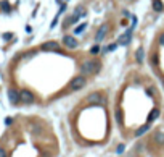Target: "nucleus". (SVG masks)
<instances>
[{
	"mask_svg": "<svg viewBox=\"0 0 164 157\" xmlns=\"http://www.w3.org/2000/svg\"><path fill=\"white\" fill-rule=\"evenodd\" d=\"M101 68V63L100 60L96 58H90V60H85L82 65H81V73L82 76H87V75H95V73H98Z\"/></svg>",
	"mask_w": 164,
	"mask_h": 157,
	"instance_id": "obj_1",
	"label": "nucleus"
},
{
	"mask_svg": "<svg viewBox=\"0 0 164 157\" xmlns=\"http://www.w3.org/2000/svg\"><path fill=\"white\" fill-rule=\"evenodd\" d=\"M85 84H87V79H85V76H76L73 81H71V84H69V88H71V91H81V89H84L85 88Z\"/></svg>",
	"mask_w": 164,
	"mask_h": 157,
	"instance_id": "obj_2",
	"label": "nucleus"
},
{
	"mask_svg": "<svg viewBox=\"0 0 164 157\" xmlns=\"http://www.w3.org/2000/svg\"><path fill=\"white\" fill-rule=\"evenodd\" d=\"M19 97H21V102H24V104H32L34 102V94L29 89H23L21 92H19Z\"/></svg>",
	"mask_w": 164,
	"mask_h": 157,
	"instance_id": "obj_3",
	"label": "nucleus"
},
{
	"mask_svg": "<svg viewBox=\"0 0 164 157\" xmlns=\"http://www.w3.org/2000/svg\"><path fill=\"white\" fill-rule=\"evenodd\" d=\"M63 44L66 45L68 49H76L77 45H79V42H77V39L74 38V36H64V38H63Z\"/></svg>",
	"mask_w": 164,
	"mask_h": 157,
	"instance_id": "obj_4",
	"label": "nucleus"
},
{
	"mask_svg": "<svg viewBox=\"0 0 164 157\" xmlns=\"http://www.w3.org/2000/svg\"><path fill=\"white\" fill-rule=\"evenodd\" d=\"M8 99H10V102L12 104H18L19 100H21V97H19V92L16 89H10L8 91Z\"/></svg>",
	"mask_w": 164,
	"mask_h": 157,
	"instance_id": "obj_5",
	"label": "nucleus"
},
{
	"mask_svg": "<svg viewBox=\"0 0 164 157\" xmlns=\"http://www.w3.org/2000/svg\"><path fill=\"white\" fill-rule=\"evenodd\" d=\"M106 33H108V24H103V26L100 28V29H98V33H96V36H95L96 42L103 41V39H105V36H106Z\"/></svg>",
	"mask_w": 164,
	"mask_h": 157,
	"instance_id": "obj_6",
	"label": "nucleus"
},
{
	"mask_svg": "<svg viewBox=\"0 0 164 157\" xmlns=\"http://www.w3.org/2000/svg\"><path fill=\"white\" fill-rule=\"evenodd\" d=\"M151 5H153V10H154V12H158V13H161V12L164 10V3H162V0H153Z\"/></svg>",
	"mask_w": 164,
	"mask_h": 157,
	"instance_id": "obj_7",
	"label": "nucleus"
},
{
	"mask_svg": "<svg viewBox=\"0 0 164 157\" xmlns=\"http://www.w3.org/2000/svg\"><path fill=\"white\" fill-rule=\"evenodd\" d=\"M87 100L89 102H100V100H103L101 94H98V92H93V94H90L89 97H87Z\"/></svg>",
	"mask_w": 164,
	"mask_h": 157,
	"instance_id": "obj_8",
	"label": "nucleus"
},
{
	"mask_svg": "<svg viewBox=\"0 0 164 157\" xmlns=\"http://www.w3.org/2000/svg\"><path fill=\"white\" fill-rule=\"evenodd\" d=\"M158 117H159V110H158V109H154L153 112L148 115V122H154V120H156Z\"/></svg>",
	"mask_w": 164,
	"mask_h": 157,
	"instance_id": "obj_9",
	"label": "nucleus"
},
{
	"mask_svg": "<svg viewBox=\"0 0 164 157\" xmlns=\"http://www.w3.org/2000/svg\"><path fill=\"white\" fill-rule=\"evenodd\" d=\"M44 49L45 50H55V49H58V44L56 42H47V44H44Z\"/></svg>",
	"mask_w": 164,
	"mask_h": 157,
	"instance_id": "obj_10",
	"label": "nucleus"
},
{
	"mask_svg": "<svg viewBox=\"0 0 164 157\" xmlns=\"http://www.w3.org/2000/svg\"><path fill=\"white\" fill-rule=\"evenodd\" d=\"M154 141H156L158 144H164V133H156L154 134Z\"/></svg>",
	"mask_w": 164,
	"mask_h": 157,
	"instance_id": "obj_11",
	"label": "nucleus"
},
{
	"mask_svg": "<svg viewBox=\"0 0 164 157\" xmlns=\"http://www.w3.org/2000/svg\"><path fill=\"white\" fill-rule=\"evenodd\" d=\"M135 57H137V62H138V63H142V62H143V57H145L143 49H138V50H137V55H135Z\"/></svg>",
	"mask_w": 164,
	"mask_h": 157,
	"instance_id": "obj_12",
	"label": "nucleus"
},
{
	"mask_svg": "<svg viewBox=\"0 0 164 157\" xmlns=\"http://www.w3.org/2000/svg\"><path fill=\"white\" fill-rule=\"evenodd\" d=\"M85 26H87V24H85V23H82L81 26H77V28H76V31H74V33H76V34H81V33L85 29Z\"/></svg>",
	"mask_w": 164,
	"mask_h": 157,
	"instance_id": "obj_13",
	"label": "nucleus"
},
{
	"mask_svg": "<svg viewBox=\"0 0 164 157\" xmlns=\"http://www.w3.org/2000/svg\"><path fill=\"white\" fill-rule=\"evenodd\" d=\"M148 130V125L147 126H143V128H140V130H137V131H135V136H140V134H143L145 131H147Z\"/></svg>",
	"mask_w": 164,
	"mask_h": 157,
	"instance_id": "obj_14",
	"label": "nucleus"
},
{
	"mask_svg": "<svg viewBox=\"0 0 164 157\" xmlns=\"http://www.w3.org/2000/svg\"><path fill=\"white\" fill-rule=\"evenodd\" d=\"M90 52H92V53H98V52H100V47H98V45H93V47L90 49Z\"/></svg>",
	"mask_w": 164,
	"mask_h": 157,
	"instance_id": "obj_15",
	"label": "nucleus"
},
{
	"mask_svg": "<svg viewBox=\"0 0 164 157\" xmlns=\"http://www.w3.org/2000/svg\"><path fill=\"white\" fill-rule=\"evenodd\" d=\"M116 47H118V44H111L110 47H108V50L111 52V50H116Z\"/></svg>",
	"mask_w": 164,
	"mask_h": 157,
	"instance_id": "obj_16",
	"label": "nucleus"
},
{
	"mask_svg": "<svg viewBox=\"0 0 164 157\" xmlns=\"http://www.w3.org/2000/svg\"><path fill=\"white\" fill-rule=\"evenodd\" d=\"M122 151H124V144H119L118 146V154H121Z\"/></svg>",
	"mask_w": 164,
	"mask_h": 157,
	"instance_id": "obj_17",
	"label": "nucleus"
},
{
	"mask_svg": "<svg viewBox=\"0 0 164 157\" xmlns=\"http://www.w3.org/2000/svg\"><path fill=\"white\" fill-rule=\"evenodd\" d=\"M0 157H7V152H5V149H2V147H0Z\"/></svg>",
	"mask_w": 164,
	"mask_h": 157,
	"instance_id": "obj_18",
	"label": "nucleus"
},
{
	"mask_svg": "<svg viewBox=\"0 0 164 157\" xmlns=\"http://www.w3.org/2000/svg\"><path fill=\"white\" fill-rule=\"evenodd\" d=\"M159 44L164 45V34H161V38H159Z\"/></svg>",
	"mask_w": 164,
	"mask_h": 157,
	"instance_id": "obj_19",
	"label": "nucleus"
},
{
	"mask_svg": "<svg viewBox=\"0 0 164 157\" xmlns=\"http://www.w3.org/2000/svg\"><path fill=\"white\" fill-rule=\"evenodd\" d=\"M162 83H164V79H162Z\"/></svg>",
	"mask_w": 164,
	"mask_h": 157,
	"instance_id": "obj_20",
	"label": "nucleus"
}]
</instances>
